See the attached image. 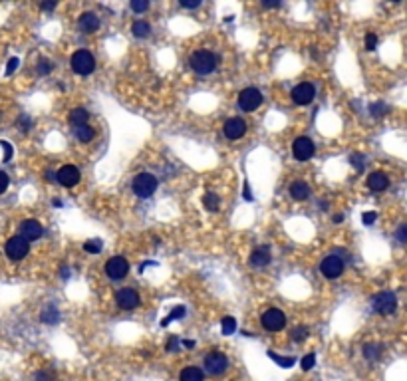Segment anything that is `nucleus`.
Masks as SVG:
<instances>
[{
	"label": "nucleus",
	"mask_w": 407,
	"mask_h": 381,
	"mask_svg": "<svg viewBox=\"0 0 407 381\" xmlns=\"http://www.w3.org/2000/svg\"><path fill=\"white\" fill-rule=\"evenodd\" d=\"M189 66L199 76H209L217 68V56L209 50H197L189 58Z\"/></svg>",
	"instance_id": "obj_1"
},
{
	"label": "nucleus",
	"mask_w": 407,
	"mask_h": 381,
	"mask_svg": "<svg viewBox=\"0 0 407 381\" xmlns=\"http://www.w3.org/2000/svg\"><path fill=\"white\" fill-rule=\"evenodd\" d=\"M157 177L151 173H139L135 175V179L131 183V189L133 193L139 197V199H149L155 191H157Z\"/></svg>",
	"instance_id": "obj_2"
},
{
	"label": "nucleus",
	"mask_w": 407,
	"mask_h": 381,
	"mask_svg": "<svg viewBox=\"0 0 407 381\" xmlns=\"http://www.w3.org/2000/svg\"><path fill=\"white\" fill-rule=\"evenodd\" d=\"M72 70L78 74V76H90L94 70H96V58L92 56V52L88 50H78L74 56H72Z\"/></svg>",
	"instance_id": "obj_3"
},
{
	"label": "nucleus",
	"mask_w": 407,
	"mask_h": 381,
	"mask_svg": "<svg viewBox=\"0 0 407 381\" xmlns=\"http://www.w3.org/2000/svg\"><path fill=\"white\" fill-rule=\"evenodd\" d=\"M260 324L266 332H280L286 328V314L278 308H270L260 316Z\"/></svg>",
	"instance_id": "obj_4"
},
{
	"label": "nucleus",
	"mask_w": 407,
	"mask_h": 381,
	"mask_svg": "<svg viewBox=\"0 0 407 381\" xmlns=\"http://www.w3.org/2000/svg\"><path fill=\"white\" fill-rule=\"evenodd\" d=\"M371 306L377 314L382 316H389L397 310V298L393 292H380V294H375L373 300H371Z\"/></svg>",
	"instance_id": "obj_5"
},
{
	"label": "nucleus",
	"mask_w": 407,
	"mask_h": 381,
	"mask_svg": "<svg viewBox=\"0 0 407 381\" xmlns=\"http://www.w3.org/2000/svg\"><path fill=\"white\" fill-rule=\"evenodd\" d=\"M4 250H6V256H8L10 260L18 262V260L26 258V254L30 252V242H28L26 239H22L20 234H18V237H12V239L6 241Z\"/></svg>",
	"instance_id": "obj_6"
},
{
	"label": "nucleus",
	"mask_w": 407,
	"mask_h": 381,
	"mask_svg": "<svg viewBox=\"0 0 407 381\" xmlns=\"http://www.w3.org/2000/svg\"><path fill=\"white\" fill-rule=\"evenodd\" d=\"M105 274L111 280H123L129 274V262L123 256H113L105 262Z\"/></svg>",
	"instance_id": "obj_7"
},
{
	"label": "nucleus",
	"mask_w": 407,
	"mask_h": 381,
	"mask_svg": "<svg viewBox=\"0 0 407 381\" xmlns=\"http://www.w3.org/2000/svg\"><path fill=\"white\" fill-rule=\"evenodd\" d=\"M228 367V360L223 351H211L205 358V371L211 375H223Z\"/></svg>",
	"instance_id": "obj_8"
},
{
	"label": "nucleus",
	"mask_w": 407,
	"mask_h": 381,
	"mask_svg": "<svg viewBox=\"0 0 407 381\" xmlns=\"http://www.w3.org/2000/svg\"><path fill=\"white\" fill-rule=\"evenodd\" d=\"M316 151V145L310 137H296L292 143V155L296 161H308Z\"/></svg>",
	"instance_id": "obj_9"
},
{
	"label": "nucleus",
	"mask_w": 407,
	"mask_h": 381,
	"mask_svg": "<svg viewBox=\"0 0 407 381\" xmlns=\"http://www.w3.org/2000/svg\"><path fill=\"white\" fill-rule=\"evenodd\" d=\"M263 103V94H260L256 87H246L239 96V105L243 111H254Z\"/></svg>",
	"instance_id": "obj_10"
},
{
	"label": "nucleus",
	"mask_w": 407,
	"mask_h": 381,
	"mask_svg": "<svg viewBox=\"0 0 407 381\" xmlns=\"http://www.w3.org/2000/svg\"><path fill=\"white\" fill-rule=\"evenodd\" d=\"M290 96H292V101H294V103H298V105H308V103H312L314 98H316V87H314L312 83L304 81V83H298Z\"/></svg>",
	"instance_id": "obj_11"
},
{
	"label": "nucleus",
	"mask_w": 407,
	"mask_h": 381,
	"mask_svg": "<svg viewBox=\"0 0 407 381\" xmlns=\"http://www.w3.org/2000/svg\"><path fill=\"white\" fill-rule=\"evenodd\" d=\"M320 272H322L326 278H330V280L340 278L342 272H344V262H342V258H338V256H326L322 260V264H320Z\"/></svg>",
	"instance_id": "obj_12"
},
{
	"label": "nucleus",
	"mask_w": 407,
	"mask_h": 381,
	"mask_svg": "<svg viewBox=\"0 0 407 381\" xmlns=\"http://www.w3.org/2000/svg\"><path fill=\"white\" fill-rule=\"evenodd\" d=\"M80 179H81V175H80V169L78 167H74V165H64L60 171L56 173V181L60 183V185H64V187H76L78 183H80Z\"/></svg>",
	"instance_id": "obj_13"
},
{
	"label": "nucleus",
	"mask_w": 407,
	"mask_h": 381,
	"mask_svg": "<svg viewBox=\"0 0 407 381\" xmlns=\"http://www.w3.org/2000/svg\"><path fill=\"white\" fill-rule=\"evenodd\" d=\"M115 302H118V306L122 310H133V308H137L141 304V298H139V294L135 290L123 288V290H120L118 294H115Z\"/></svg>",
	"instance_id": "obj_14"
},
{
	"label": "nucleus",
	"mask_w": 407,
	"mask_h": 381,
	"mask_svg": "<svg viewBox=\"0 0 407 381\" xmlns=\"http://www.w3.org/2000/svg\"><path fill=\"white\" fill-rule=\"evenodd\" d=\"M223 131H224L226 139L235 141V139H241L246 133V123H244V120H241V117H230V120L224 121Z\"/></svg>",
	"instance_id": "obj_15"
},
{
	"label": "nucleus",
	"mask_w": 407,
	"mask_h": 381,
	"mask_svg": "<svg viewBox=\"0 0 407 381\" xmlns=\"http://www.w3.org/2000/svg\"><path fill=\"white\" fill-rule=\"evenodd\" d=\"M42 232H44L42 230V224L36 219H28V221H24L20 224V237L26 239L28 242H30V241H38L42 237Z\"/></svg>",
	"instance_id": "obj_16"
},
{
	"label": "nucleus",
	"mask_w": 407,
	"mask_h": 381,
	"mask_svg": "<svg viewBox=\"0 0 407 381\" xmlns=\"http://www.w3.org/2000/svg\"><path fill=\"white\" fill-rule=\"evenodd\" d=\"M367 187L369 191L373 193H382L389 187V179H387V175L382 173V171H375V173H369L367 175Z\"/></svg>",
	"instance_id": "obj_17"
},
{
	"label": "nucleus",
	"mask_w": 407,
	"mask_h": 381,
	"mask_svg": "<svg viewBox=\"0 0 407 381\" xmlns=\"http://www.w3.org/2000/svg\"><path fill=\"white\" fill-rule=\"evenodd\" d=\"M270 260H272V256H270V250H268L266 246H260V248H256V250L250 254V264L256 266V268H265V266H268Z\"/></svg>",
	"instance_id": "obj_18"
},
{
	"label": "nucleus",
	"mask_w": 407,
	"mask_h": 381,
	"mask_svg": "<svg viewBox=\"0 0 407 381\" xmlns=\"http://www.w3.org/2000/svg\"><path fill=\"white\" fill-rule=\"evenodd\" d=\"M100 18H98V14H94V12H83L81 16H80V28L85 32V34H92V32H96L98 28H100Z\"/></svg>",
	"instance_id": "obj_19"
},
{
	"label": "nucleus",
	"mask_w": 407,
	"mask_h": 381,
	"mask_svg": "<svg viewBox=\"0 0 407 381\" xmlns=\"http://www.w3.org/2000/svg\"><path fill=\"white\" fill-rule=\"evenodd\" d=\"M40 320L44 321V324H50V326H54V324H58V321L62 320V314H60V310H58L54 304H48V306L42 310V314H40Z\"/></svg>",
	"instance_id": "obj_20"
},
{
	"label": "nucleus",
	"mask_w": 407,
	"mask_h": 381,
	"mask_svg": "<svg viewBox=\"0 0 407 381\" xmlns=\"http://www.w3.org/2000/svg\"><path fill=\"white\" fill-rule=\"evenodd\" d=\"M290 197L294 201H306L310 197V187L304 181H294L290 185Z\"/></svg>",
	"instance_id": "obj_21"
},
{
	"label": "nucleus",
	"mask_w": 407,
	"mask_h": 381,
	"mask_svg": "<svg viewBox=\"0 0 407 381\" xmlns=\"http://www.w3.org/2000/svg\"><path fill=\"white\" fill-rule=\"evenodd\" d=\"M179 381H205V373H203L201 367H185L181 373H179Z\"/></svg>",
	"instance_id": "obj_22"
},
{
	"label": "nucleus",
	"mask_w": 407,
	"mask_h": 381,
	"mask_svg": "<svg viewBox=\"0 0 407 381\" xmlns=\"http://www.w3.org/2000/svg\"><path fill=\"white\" fill-rule=\"evenodd\" d=\"M74 135H76L78 141L88 143V141L94 139V127L88 125V123H85V125H78V127H74Z\"/></svg>",
	"instance_id": "obj_23"
},
{
	"label": "nucleus",
	"mask_w": 407,
	"mask_h": 381,
	"mask_svg": "<svg viewBox=\"0 0 407 381\" xmlns=\"http://www.w3.org/2000/svg\"><path fill=\"white\" fill-rule=\"evenodd\" d=\"M362 351H364V358L367 361H377V360L382 358V351L384 349H382V345H377V343H366Z\"/></svg>",
	"instance_id": "obj_24"
},
{
	"label": "nucleus",
	"mask_w": 407,
	"mask_h": 381,
	"mask_svg": "<svg viewBox=\"0 0 407 381\" xmlns=\"http://www.w3.org/2000/svg\"><path fill=\"white\" fill-rule=\"evenodd\" d=\"M88 117H90V113L85 111L83 107H76V109L70 111V123H74L76 127L78 125H85V123H88Z\"/></svg>",
	"instance_id": "obj_25"
},
{
	"label": "nucleus",
	"mask_w": 407,
	"mask_h": 381,
	"mask_svg": "<svg viewBox=\"0 0 407 381\" xmlns=\"http://www.w3.org/2000/svg\"><path fill=\"white\" fill-rule=\"evenodd\" d=\"M131 32L135 38H147L149 32H151V26L147 22H143V20H135L133 26H131Z\"/></svg>",
	"instance_id": "obj_26"
},
{
	"label": "nucleus",
	"mask_w": 407,
	"mask_h": 381,
	"mask_svg": "<svg viewBox=\"0 0 407 381\" xmlns=\"http://www.w3.org/2000/svg\"><path fill=\"white\" fill-rule=\"evenodd\" d=\"M203 204H205L207 211H211V213H217L221 209V201H219V197L213 191L205 193V197H203Z\"/></svg>",
	"instance_id": "obj_27"
},
{
	"label": "nucleus",
	"mask_w": 407,
	"mask_h": 381,
	"mask_svg": "<svg viewBox=\"0 0 407 381\" xmlns=\"http://www.w3.org/2000/svg\"><path fill=\"white\" fill-rule=\"evenodd\" d=\"M268 358L278 365V367H284V369H290L294 363H296V360L294 358H284V356H278V354H274V351H268Z\"/></svg>",
	"instance_id": "obj_28"
},
{
	"label": "nucleus",
	"mask_w": 407,
	"mask_h": 381,
	"mask_svg": "<svg viewBox=\"0 0 407 381\" xmlns=\"http://www.w3.org/2000/svg\"><path fill=\"white\" fill-rule=\"evenodd\" d=\"M183 316H185V308H183V306H177V308H173V310L167 314V318L161 321V326L165 328V326H169V324H171V321H177V320H181Z\"/></svg>",
	"instance_id": "obj_29"
},
{
	"label": "nucleus",
	"mask_w": 407,
	"mask_h": 381,
	"mask_svg": "<svg viewBox=\"0 0 407 381\" xmlns=\"http://www.w3.org/2000/svg\"><path fill=\"white\" fill-rule=\"evenodd\" d=\"M221 328H223V334H224V336L235 334V332H237V320L232 318V316H224L223 321H221Z\"/></svg>",
	"instance_id": "obj_30"
},
{
	"label": "nucleus",
	"mask_w": 407,
	"mask_h": 381,
	"mask_svg": "<svg viewBox=\"0 0 407 381\" xmlns=\"http://www.w3.org/2000/svg\"><path fill=\"white\" fill-rule=\"evenodd\" d=\"M102 241L100 239H92V241H88V242H83V250L85 252H90V254H98V252H102Z\"/></svg>",
	"instance_id": "obj_31"
},
{
	"label": "nucleus",
	"mask_w": 407,
	"mask_h": 381,
	"mask_svg": "<svg viewBox=\"0 0 407 381\" xmlns=\"http://www.w3.org/2000/svg\"><path fill=\"white\" fill-rule=\"evenodd\" d=\"M387 105L386 103H382V101H377V103H371L369 105V113L373 115V117H380V115H384V113H387Z\"/></svg>",
	"instance_id": "obj_32"
},
{
	"label": "nucleus",
	"mask_w": 407,
	"mask_h": 381,
	"mask_svg": "<svg viewBox=\"0 0 407 381\" xmlns=\"http://www.w3.org/2000/svg\"><path fill=\"white\" fill-rule=\"evenodd\" d=\"M30 127H32V117H28L26 113H22L18 117V129L26 133V131H30Z\"/></svg>",
	"instance_id": "obj_33"
},
{
	"label": "nucleus",
	"mask_w": 407,
	"mask_h": 381,
	"mask_svg": "<svg viewBox=\"0 0 407 381\" xmlns=\"http://www.w3.org/2000/svg\"><path fill=\"white\" fill-rule=\"evenodd\" d=\"M129 6H131V10L135 14H141V12H145V10L149 8V2H147V0H131Z\"/></svg>",
	"instance_id": "obj_34"
},
{
	"label": "nucleus",
	"mask_w": 407,
	"mask_h": 381,
	"mask_svg": "<svg viewBox=\"0 0 407 381\" xmlns=\"http://www.w3.org/2000/svg\"><path fill=\"white\" fill-rule=\"evenodd\" d=\"M350 163L354 165V169H356V171H364V167H366L364 155H360V153H354V155L350 157Z\"/></svg>",
	"instance_id": "obj_35"
},
{
	"label": "nucleus",
	"mask_w": 407,
	"mask_h": 381,
	"mask_svg": "<svg viewBox=\"0 0 407 381\" xmlns=\"http://www.w3.org/2000/svg\"><path fill=\"white\" fill-rule=\"evenodd\" d=\"M300 365H302V369H304V371H310V369L316 365V356H314V354L304 356V358H302V361H300Z\"/></svg>",
	"instance_id": "obj_36"
},
{
	"label": "nucleus",
	"mask_w": 407,
	"mask_h": 381,
	"mask_svg": "<svg viewBox=\"0 0 407 381\" xmlns=\"http://www.w3.org/2000/svg\"><path fill=\"white\" fill-rule=\"evenodd\" d=\"M395 241L407 244V224H399L395 230Z\"/></svg>",
	"instance_id": "obj_37"
},
{
	"label": "nucleus",
	"mask_w": 407,
	"mask_h": 381,
	"mask_svg": "<svg viewBox=\"0 0 407 381\" xmlns=\"http://www.w3.org/2000/svg\"><path fill=\"white\" fill-rule=\"evenodd\" d=\"M52 72V62L50 60H40L38 62V74L40 76H48Z\"/></svg>",
	"instance_id": "obj_38"
},
{
	"label": "nucleus",
	"mask_w": 407,
	"mask_h": 381,
	"mask_svg": "<svg viewBox=\"0 0 407 381\" xmlns=\"http://www.w3.org/2000/svg\"><path fill=\"white\" fill-rule=\"evenodd\" d=\"M308 338V330L304 328V326H300V328H296L294 332H292V340L294 341H304Z\"/></svg>",
	"instance_id": "obj_39"
},
{
	"label": "nucleus",
	"mask_w": 407,
	"mask_h": 381,
	"mask_svg": "<svg viewBox=\"0 0 407 381\" xmlns=\"http://www.w3.org/2000/svg\"><path fill=\"white\" fill-rule=\"evenodd\" d=\"M34 379L36 381H54V373L52 371H46V369H40V371H36Z\"/></svg>",
	"instance_id": "obj_40"
},
{
	"label": "nucleus",
	"mask_w": 407,
	"mask_h": 381,
	"mask_svg": "<svg viewBox=\"0 0 407 381\" xmlns=\"http://www.w3.org/2000/svg\"><path fill=\"white\" fill-rule=\"evenodd\" d=\"M375 46H377V36L373 34V32H369V34H366V50H375Z\"/></svg>",
	"instance_id": "obj_41"
},
{
	"label": "nucleus",
	"mask_w": 407,
	"mask_h": 381,
	"mask_svg": "<svg viewBox=\"0 0 407 381\" xmlns=\"http://www.w3.org/2000/svg\"><path fill=\"white\" fill-rule=\"evenodd\" d=\"M375 221H377V215H375L373 211H367V213H364V215H362V222H364L366 226H371Z\"/></svg>",
	"instance_id": "obj_42"
},
{
	"label": "nucleus",
	"mask_w": 407,
	"mask_h": 381,
	"mask_svg": "<svg viewBox=\"0 0 407 381\" xmlns=\"http://www.w3.org/2000/svg\"><path fill=\"white\" fill-rule=\"evenodd\" d=\"M0 145H2V149H4V161H10L12 159V155H14V149H12V145L8 143V141H0Z\"/></svg>",
	"instance_id": "obj_43"
},
{
	"label": "nucleus",
	"mask_w": 407,
	"mask_h": 381,
	"mask_svg": "<svg viewBox=\"0 0 407 381\" xmlns=\"http://www.w3.org/2000/svg\"><path fill=\"white\" fill-rule=\"evenodd\" d=\"M18 64H20V60H18V58H10V60H8V64H6V72H4V74H6V76L14 74V72H16V68H18Z\"/></svg>",
	"instance_id": "obj_44"
},
{
	"label": "nucleus",
	"mask_w": 407,
	"mask_h": 381,
	"mask_svg": "<svg viewBox=\"0 0 407 381\" xmlns=\"http://www.w3.org/2000/svg\"><path fill=\"white\" fill-rule=\"evenodd\" d=\"M8 183H10V179H8V175L4 173V171H0V195H2L6 189H8Z\"/></svg>",
	"instance_id": "obj_45"
},
{
	"label": "nucleus",
	"mask_w": 407,
	"mask_h": 381,
	"mask_svg": "<svg viewBox=\"0 0 407 381\" xmlns=\"http://www.w3.org/2000/svg\"><path fill=\"white\" fill-rule=\"evenodd\" d=\"M183 8H199L201 6V0H181L179 2Z\"/></svg>",
	"instance_id": "obj_46"
},
{
	"label": "nucleus",
	"mask_w": 407,
	"mask_h": 381,
	"mask_svg": "<svg viewBox=\"0 0 407 381\" xmlns=\"http://www.w3.org/2000/svg\"><path fill=\"white\" fill-rule=\"evenodd\" d=\"M177 343H179V340H177V338H171V341L167 343V351H175Z\"/></svg>",
	"instance_id": "obj_47"
},
{
	"label": "nucleus",
	"mask_w": 407,
	"mask_h": 381,
	"mask_svg": "<svg viewBox=\"0 0 407 381\" xmlns=\"http://www.w3.org/2000/svg\"><path fill=\"white\" fill-rule=\"evenodd\" d=\"M243 197H244V201H252V193H250L248 183H244V193H243Z\"/></svg>",
	"instance_id": "obj_48"
},
{
	"label": "nucleus",
	"mask_w": 407,
	"mask_h": 381,
	"mask_svg": "<svg viewBox=\"0 0 407 381\" xmlns=\"http://www.w3.org/2000/svg\"><path fill=\"white\" fill-rule=\"evenodd\" d=\"M263 6H265V8H278V6H280V2H266V0H265Z\"/></svg>",
	"instance_id": "obj_49"
},
{
	"label": "nucleus",
	"mask_w": 407,
	"mask_h": 381,
	"mask_svg": "<svg viewBox=\"0 0 407 381\" xmlns=\"http://www.w3.org/2000/svg\"><path fill=\"white\" fill-rule=\"evenodd\" d=\"M56 8V2H46V4H42V10H54Z\"/></svg>",
	"instance_id": "obj_50"
},
{
	"label": "nucleus",
	"mask_w": 407,
	"mask_h": 381,
	"mask_svg": "<svg viewBox=\"0 0 407 381\" xmlns=\"http://www.w3.org/2000/svg\"><path fill=\"white\" fill-rule=\"evenodd\" d=\"M46 179H48V181H56V173H52V171H46Z\"/></svg>",
	"instance_id": "obj_51"
},
{
	"label": "nucleus",
	"mask_w": 407,
	"mask_h": 381,
	"mask_svg": "<svg viewBox=\"0 0 407 381\" xmlns=\"http://www.w3.org/2000/svg\"><path fill=\"white\" fill-rule=\"evenodd\" d=\"M342 221H344V215H334V222H336V224H340Z\"/></svg>",
	"instance_id": "obj_52"
},
{
	"label": "nucleus",
	"mask_w": 407,
	"mask_h": 381,
	"mask_svg": "<svg viewBox=\"0 0 407 381\" xmlns=\"http://www.w3.org/2000/svg\"><path fill=\"white\" fill-rule=\"evenodd\" d=\"M68 276H70V268L64 266V268H62V278H68Z\"/></svg>",
	"instance_id": "obj_53"
},
{
	"label": "nucleus",
	"mask_w": 407,
	"mask_h": 381,
	"mask_svg": "<svg viewBox=\"0 0 407 381\" xmlns=\"http://www.w3.org/2000/svg\"><path fill=\"white\" fill-rule=\"evenodd\" d=\"M52 202H54V207H58V209H60V207H62V201H60V199H54Z\"/></svg>",
	"instance_id": "obj_54"
},
{
	"label": "nucleus",
	"mask_w": 407,
	"mask_h": 381,
	"mask_svg": "<svg viewBox=\"0 0 407 381\" xmlns=\"http://www.w3.org/2000/svg\"><path fill=\"white\" fill-rule=\"evenodd\" d=\"M183 345H185V347H195V341L189 340V341H183Z\"/></svg>",
	"instance_id": "obj_55"
},
{
	"label": "nucleus",
	"mask_w": 407,
	"mask_h": 381,
	"mask_svg": "<svg viewBox=\"0 0 407 381\" xmlns=\"http://www.w3.org/2000/svg\"><path fill=\"white\" fill-rule=\"evenodd\" d=\"M0 115H2V113H0Z\"/></svg>",
	"instance_id": "obj_56"
}]
</instances>
